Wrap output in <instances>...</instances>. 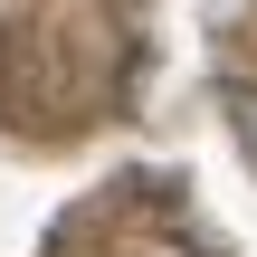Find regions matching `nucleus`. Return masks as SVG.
<instances>
[{
  "mask_svg": "<svg viewBox=\"0 0 257 257\" xmlns=\"http://www.w3.org/2000/svg\"><path fill=\"white\" fill-rule=\"evenodd\" d=\"M229 114H238V143H248V162H257V86H238V95H229Z\"/></svg>",
  "mask_w": 257,
  "mask_h": 257,
  "instance_id": "f257e3e1",
  "label": "nucleus"
}]
</instances>
